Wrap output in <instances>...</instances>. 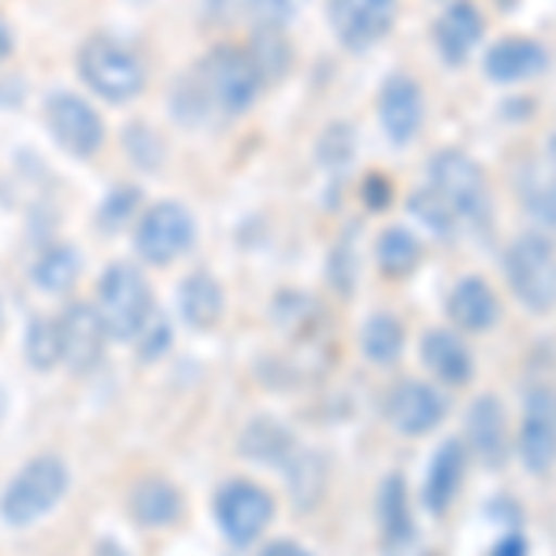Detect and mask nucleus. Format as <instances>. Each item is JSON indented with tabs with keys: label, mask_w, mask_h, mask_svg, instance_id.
I'll return each instance as SVG.
<instances>
[{
	"label": "nucleus",
	"mask_w": 556,
	"mask_h": 556,
	"mask_svg": "<svg viewBox=\"0 0 556 556\" xmlns=\"http://www.w3.org/2000/svg\"><path fill=\"white\" fill-rule=\"evenodd\" d=\"M8 52H12V30H8V23L0 20V60H8Z\"/></svg>",
	"instance_id": "c9c22d12"
},
{
	"label": "nucleus",
	"mask_w": 556,
	"mask_h": 556,
	"mask_svg": "<svg viewBox=\"0 0 556 556\" xmlns=\"http://www.w3.org/2000/svg\"><path fill=\"white\" fill-rule=\"evenodd\" d=\"M101 556H127V553H119V549H112V545H104Z\"/></svg>",
	"instance_id": "4c0bfd02"
},
{
	"label": "nucleus",
	"mask_w": 556,
	"mask_h": 556,
	"mask_svg": "<svg viewBox=\"0 0 556 556\" xmlns=\"http://www.w3.org/2000/svg\"><path fill=\"white\" fill-rule=\"evenodd\" d=\"M245 4L253 8L267 26L286 23V15H290V0H245Z\"/></svg>",
	"instance_id": "2f4dec72"
},
{
	"label": "nucleus",
	"mask_w": 556,
	"mask_h": 556,
	"mask_svg": "<svg viewBox=\"0 0 556 556\" xmlns=\"http://www.w3.org/2000/svg\"><path fill=\"white\" fill-rule=\"evenodd\" d=\"M379 516H382V531H386L390 542H405V538H412L408 493H405V479H401V475H390V479L382 482Z\"/></svg>",
	"instance_id": "cd10ccee"
},
{
	"label": "nucleus",
	"mask_w": 556,
	"mask_h": 556,
	"mask_svg": "<svg viewBox=\"0 0 556 556\" xmlns=\"http://www.w3.org/2000/svg\"><path fill=\"white\" fill-rule=\"evenodd\" d=\"M275 516V501L267 490H260L256 482H227L215 497V519H219L223 534L235 545L256 542L267 531Z\"/></svg>",
	"instance_id": "6e6552de"
},
{
	"label": "nucleus",
	"mask_w": 556,
	"mask_h": 556,
	"mask_svg": "<svg viewBox=\"0 0 556 556\" xmlns=\"http://www.w3.org/2000/svg\"><path fill=\"white\" fill-rule=\"evenodd\" d=\"M397 20V0H330V26L345 49H371Z\"/></svg>",
	"instance_id": "9b49d317"
},
{
	"label": "nucleus",
	"mask_w": 556,
	"mask_h": 556,
	"mask_svg": "<svg viewBox=\"0 0 556 556\" xmlns=\"http://www.w3.org/2000/svg\"><path fill=\"white\" fill-rule=\"evenodd\" d=\"M379 123L393 146H408L424 130V89L416 78L393 75L379 93Z\"/></svg>",
	"instance_id": "ddd939ff"
},
{
	"label": "nucleus",
	"mask_w": 556,
	"mask_h": 556,
	"mask_svg": "<svg viewBox=\"0 0 556 556\" xmlns=\"http://www.w3.org/2000/svg\"><path fill=\"white\" fill-rule=\"evenodd\" d=\"M519 204L542 230H556V175L527 167L519 175Z\"/></svg>",
	"instance_id": "393cba45"
},
{
	"label": "nucleus",
	"mask_w": 556,
	"mask_h": 556,
	"mask_svg": "<svg viewBox=\"0 0 556 556\" xmlns=\"http://www.w3.org/2000/svg\"><path fill=\"white\" fill-rule=\"evenodd\" d=\"M375 256H379V267L390 278H405L412 267L419 264V241L412 238L405 227H390L379 235Z\"/></svg>",
	"instance_id": "bb28decb"
},
{
	"label": "nucleus",
	"mask_w": 556,
	"mask_h": 556,
	"mask_svg": "<svg viewBox=\"0 0 556 556\" xmlns=\"http://www.w3.org/2000/svg\"><path fill=\"white\" fill-rule=\"evenodd\" d=\"M241 450H245L249 460L275 464V468H282L290 475H298L301 464L308 460V456H301V445L278 424H271V419H256V424L245 430V438H241Z\"/></svg>",
	"instance_id": "aec40b11"
},
{
	"label": "nucleus",
	"mask_w": 556,
	"mask_h": 556,
	"mask_svg": "<svg viewBox=\"0 0 556 556\" xmlns=\"http://www.w3.org/2000/svg\"><path fill=\"white\" fill-rule=\"evenodd\" d=\"M67 493V464L60 456H38L8 482L4 497H0V516L8 527H30L45 513L60 505Z\"/></svg>",
	"instance_id": "20e7f679"
},
{
	"label": "nucleus",
	"mask_w": 556,
	"mask_h": 556,
	"mask_svg": "<svg viewBox=\"0 0 556 556\" xmlns=\"http://www.w3.org/2000/svg\"><path fill=\"white\" fill-rule=\"evenodd\" d=\"M78 75L93 89L97 97L112 104L134 101L146 86V64L138 60V52H130L127 45L112 38H89L78 52Z\"/></svg>",
	"instance_id": "39448f33"
},
{
	"label": "nucleus",
	"mask_w": 556,
	"mask_h": 556,
	"mask_svg": "<svg viewBox=\"0 0 556 556\" xmlns=\"http://www.w3.org/2000/svg\"><path fill=\"white\" fill-rule=\"evenodd\" d=\"M0 327H4V304H0Z\"/></svg>",
	"instance_id": "58836bf2"
},
{
	"label": "nucleus",
	"mask_w": 556,
	"mask_h": 556,
	"mask_svg": "<svg viewBox=\"0 0 556 556\" xmlns=\"http://www.w3.org/2000/svg\"><path fill=\"white\" fill-rule=\"evenodd\" d=\"M430 190H438L445 204L456 212V219L475 230H490L493 219V193L490 178L479 164L460 149H442L430 156Z\"/></svg>",
	"instance_id": "f257e3e1"
},
{
	"label": "nucleus",
	"mask_w": 556,
	"mask_h": 556,
	"mask_svg": "<svg viewBox=\"0 0 556 556\" xmlns=\"http://www.w3.org/2000/svg\"><path fill=\"white\" fill-rule=\"evenodd\" d=\"M505 278L516 301L534 316L556 308V249L542 235H519L505 249Z\"/></svg>",
	"instance_id": "f03ea898"
},
{
	"label": "nucleus",
	"mask_w": 556,
	"mask_h": 556,
	"mask_svg": "<svg viewBox=\"0 0 556 556\" xmlns=\"http://www.w3.org/2000/svg\"><path fill=\"white\" fill-rule=\"evenodd\" d=\"M424 364L430 367L434 379L445 386H468L475 375L471 349L453 330H427L424 334Z\"/></svg>",
	"instance_id": "6ab92c4d"
},
{
	"label": "nucleus",
	"mask_w": 556,
	"mask_h": 556,
	"mask_svg": "<svg viewBox=\"0 0 556 556\" xmlns=\"http://www.w3.org/2000/svg\"><path fill=\"white\" fill-rule=\"evenodd\" d=\"M519 456L531 475H549L556 468V424L545 412V401H534L519 427Z\"/></svg>",
	"instance_id": "412c9836"
},
{
	"label": "nucleus",
	"mask_w": 556,
	"mask_h": 556,
	"mask_svg": "<svg viewBox=\"0 0 556 556\" xmlns=\"http://www.w3.org/2000/svg\"><path fill=\"white\" fill-rule=\"evenodd\" d=\"M78 278V253L71 245H52L45 249L34 264V282L41 286L45 293H64L75 286Z\"/></svg>",
	"instance_id": "a878e982"
},
{
	"label": "nucleus",
	"mask_w": 556,
	"mask_h": 556,
	"mask_svg": "<svg viewBox=\"0 0 556 556\" xmlns=\"http://www.w3.org/2000/svg\"><path fill=\"white\" fill-rule=\"evenodd\" d=\"M0 408H4V405H0Z\"/></svg>",
	"instance_id": "ea45409f"
},
{
	"label": "nucleus",
	"mask_w": 556,
	"mask_h": 556,
	"mask_svg": "<svg viewBox=\"0 0 556 556\" xmlns=\"http://www.w3.org/2000/svg\"><path fill=\"white\" fill-rule=\"evenodd\" d=\"M178 304H182V316L190 327L197 330H208L219 323L223 316V286L215 282L212 275L193 271L182 282V293H178Z\"/></svg>",
	"instance_id": "5701e85b"
},
{
	"label": "nucleus",
	"mask_w": 556,
	"mask_h": 556,
	"mask_svg": "<svg viewBox=\"0 0 556 556\" xmlns=\"http://www.w3.org/2000/svg\"><path fill=\"white\" fill-rule=\"evenodd\" d=\"M49 130L67 152L75 156H97L104 146V119L97 115L93 104H86L75 93H52L49 97Z\"/></svg>",
	"instance_id": "1a4fd4ad"
},
{
	"label": "nucleus",
	"mask_w": 556,
	"mask_h": 556,
	"mask_svg": "<svg viewBox=\"0 0 556 556\" xmlns=\"http://www.w3.org/2000/svg\"><path fill=\"white\" fill-rule=\"evenodd\" d=\"M445 408L450 405H445L442 390L430 382H419V379L397 382L390 390V397H386V419H390V427L405 438L430 434V430L442 424Z\"/></svg>",
	"instance_id": "9d476101"
},
{
	"label": "nucleus",
	"mask_w": 556,
	"mask_h": 556,
	"mask_svg": "<svg viewBox=\"0 0 556 556\" xmlns=\"http://www.w3.org/2000/svg\"><path fill=\"white\" fill-rule=\"evenodd\" d=\"M260 556H312L308 549H301L298 542H271Z\"/></svg>",
	"instance_id": "f704fd0d"
},
{
	"label": "nucleus",
	"mask_w": 556,
	"mask_h": 556,
	"mask_svg": "<svg viewBox=\"0 0 556 556\" xmlns=\"http://www.w3.org/2000/svg\"><path fill=\"white\" fill-rule=\"evenodd\" d=\"M361 349L371 364L379 367H390L401 361L405 353V327L390 316V312H379L364 323V334H361Z\"/></svg>",
	"instance_id": "b1692460"
},
{
	"label": "nucleus",
	"mask_w": 556,
	"mask_h": 556,
	"mask_svg": "<svg viewBox=\"0 0 556 556\" xmlns=\"http://www.w3.org/2000/svg\"><path fill=\"white\" fill-rule=\"evenodd\" d=\"M408 208L416 219H424L438 238H453L456 227H460L456 212L442 201V197H438V190H430V186H424V190H416L408 197Z\"/></svg>",
	"instance_id": "c85d7f7f"
},
{
	"label": "nucleus",
	"mask_w": 556,
	"mask_h": 556,
	"mask_svg": "<svg viewBox=\"0 0 556 556\" xmlns=\"http://www.w3.org/2000/svg\"><path fill=\"white\" fill-rule=\"evenodd\" d=\"M134 204H138V193H134L130 186H119V190L108 197V204H104V227H115V223H123V215H127Z\"/></svg>",
	"instance_id": "7c9ffc66"
},
{
	"label": "nucleus",
	"mask_w": 556,
	"mask_h": 556,
	"mask_svg": "<svg viewBox=\"0 0 556 556\" xmlns=\"http://www.w3.org/2000/svg\"><path fill=\"white\" fill-rule=\"evenodd\" d=\"M505 408L493 393L475 397V405L468 408V445L486 468H497L508 453V430H505Z\"/></svg>",
	"instance_id": "dca6fc26"
},
{
	"label": "nucleus",
	"mask_w": 556,
	"mask_h": 556,
	"mask_svg": "<svg viewBox=\"0 0 556 556\" xmlns=\"http://www.w3.org/2000/svg\"><path fill=\"white\" fill-rule=\"evenodd\" d=\"M97 316H101L108 338L134 342L152 319V293L134 264H112L97 290Z\"/></svg>",
	"instance_id": "7ed1b4c3"
},
{
	"label": "nucleus",
	"mask_w": 556,
	"mask_h": 556,
	"mask_svg": "<svg viewBox=\"0 0 556 556\" xmlns=\"http://www.w3.org/2000/svg\"><path fill=\"white\" fill-rule=\"evenodd\" d=\"M549 160H553V172H556V130H553V138H549Z\"/></svg>",
	"instance_id": "e433bc0d"
},
{
	"label": "nucleus",
	"mask_w": 556,
	"mask_h": 556,
	"mask_svg": "<svg viewBox=\"0 0 556 556\" xmlns=\"http://www.w3.org/2000/svg\"><path fill=\"white\" fill-rule=\"evenodd\" d=\"M450 319L468 334H482L493 323L501 319V301L490 290L486 278L479 275H464L450 293Z\"/></svg>",
	"instance_id": "f3484780"
},
{
	"label": "nucleus",
	"mask_w": 556,
	"mask_h": 556,
	"mask_svg": "<svg viewBox=\"0 0 556 556\" xmlns=\"http://www.w3.org/2000/svg\"><path fill=\"white\" fill-rule=\"evenodd\" d=\"M545 67H549V49L534 38H505L493 45L486 60H482L486 78L497 86H519L527 78H538Z\"/></svg>",
	"instance_id": "4468645a"
},
{
	"label": "nucleus",
	"mask_w": 556,
	"mask_h": 556,
	"mask_svg": "<svg viewBox=\"0 0 556 556\" xmlns=\"http://www.w3.org/2000/svg\"><path fill=\"white\" fill-rule=\"evenodd\" d=\"M130 513L138 523L146 527H172L178 513H182V497H178V490L172 482L164 479H146L138 482L130 493Z\"/></svg>",
	"instance_id": "4be33fe9"
},
{
	"label": "nucleus",
	"mask_w": 556,
	"mask_h": 556,
	"mask_svg": "<svg viewBox=\"0 0 556 556\" xmlns=\"http://www.w3.org/2000/svg\"><path fill=\"white\" fill-rule=\"evenodd\" d=\"M490 556H527V542L519 534H508V538H501V542L493 545Z\"/></svg>",
	"instance_id": "72a5a7b5"
},
{
	"label": "nucleus",
	"mask_w": 556,
	"mask_h": 556,
	"mask_svg": "<svg viewBox=\"0 0 556 556\" xmlns=\"http://www.w3.org/2000/svg\"><path fill=\"white\" fill-rule=\"evenodd\" d=\"M193 235H197V227H193L190 208L178 204V201H160L141 215L134 245H138L141 260L164 267L193 245Z\"/></svg>",
	"instance_id": "0eeeda50"
},
{
	"label": "nucleus",
	"mask_w": 556,
	"mask_h": 556,
	"mask_svg": "<svg viewBox=\"0 0 556 556\" xmlns=\"http://www.w3.org/2000/svg\"><path fill=\"white\" fill-rule=\"evenodd\" d=\"M56 327H60V361L71 371H93L108 342V330L101 316H97V304H83V301L71 304Z\"/></svg>",
	"instance_id": "f8f14e48"
},
{
	"label": "nucleus",
	"mask_w": 556,
	"mask_h": 556,
	"mask_svg": "<svg viewBox=\"0 0 556 556\" xmlns=\"http://www.w3.org/2000/svg\"><path fill=\"white\" fill-rule=\"evenodd\" d=\"M204 101L227 115H241L253 108L264 86V71L256 67L253 52L245 49H215L204 60Z\"/></svg>",
	"instance_id": "423d86ee"
},
{
	"label": "nucleus",
	"mask_w": 556,
	"mask_h": 556,
	"mask_svg": "<svg viewBox=\"0 0 556 556\" xmlns=\"http://www.w3.org/2000/svg\"><path fill=\"white\" fill-rule=\"evenodd\" d=\"M26 356L38 371H49V367L60 364V327L52 319H38L26 330Z\"/></svg>",
	"instance_id": "c756f323"
},
{
	"label": "nucleus",
	"mask_w": 556,
	"mask_h": 556,
	"mask_svg": "<svg viewBox=\"0 0 556 556\" xmlns=\"http://www.w3.org/2000/svg\"><path fill=\"white\" fill-rule=\"evenodd\" d=\"M364 201L371 204V208H382V204H390V178H386V182H382L379 175H371V178H367Z\"/></svg>",
	"instance_id": "473e14b6"
},
{
	"label": "nucleus",
	"mask_w": 556,
	"mask_h": 556,
	"mask_svg": "<svg viewBox=\"0 0 556 556\" xmlns=\"http://www.w3.org/2000/svg\"><path fill=\"white\" fill-rule=\"evenodd\" d=\"M482 30H486V20H482L479 4H471V0H456V4L445 8L434 23L438 56H442L445 64L460 67L464 60L475 52V45L482 41Z\"/></svg>",
	"instance_id": "2eb2a0df"
},
{
	"label": "nucleus",
	"mask_w": 556,
	"mask_h": 556,
	"mask_svg": "<svg viewBox=\"0 0 556 556\" xmlns=\"http://www.w3.org/2000/svg\"><path fill=\"white\" fill-rule=\"evenodd\" d=\"M464 471H468V445L456 442V438L438 445L434 460H430V471H427V486H424V501L434 516H442L456 501V493L464 486Z\"/></svg>",
	"instance_id": "a211bd4d"
}]
</instances>
